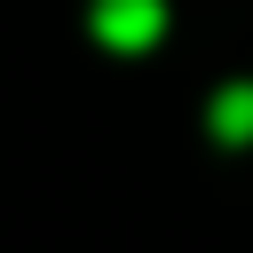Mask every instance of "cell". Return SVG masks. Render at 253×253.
<instances>
[{"label": "cell", "mask_w": 253, "mask_h": 253, "mask_svg": "<svg viewBox=\"0 0 253 253\" xmlns=\"http://www.w3.org/2000/svg\"><path fill=\"white\" fill-rule=\"evenodd\" d=\"M166 32V0H95V40L103 47H150Z\"/></svg>", "instance_id": "cell-1"}, {"label": "cell", "mask_w": 253, "mask_h": 253, "mask_svg": "<svg viewBox=\"0 0 253 253\" xmlns=\"http://www.w3.org/2000/svg\"><path fill=\"white\" fill-rule=\"evenodd\" d=\"M213 134L221 142H253V87H221L213 95Z\"/></svg>", "instance_id": "cell-2"}]
</instances>
